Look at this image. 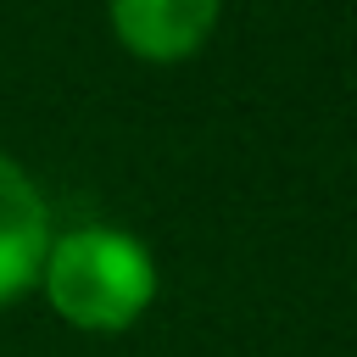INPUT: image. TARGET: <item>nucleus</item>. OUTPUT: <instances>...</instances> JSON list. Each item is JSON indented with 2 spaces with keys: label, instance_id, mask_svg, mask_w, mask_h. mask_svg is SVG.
Wrapping results in <instances>:
<instances>
[{
  "label": "nucleus",
  "instance_id": "nucleus-1",
  "mask_svg": "<svg viewBox=\"0 0 357 357\" xmlns=\"http://www.w3.org/2000/svg\"><path fill=\"white\" fill-rule=\"evenodd\" d=\"M39 284L61 324L84 335H123L156 301V262L145 240L123 229H73L50 234Z\"/></svg>",
  "mask_w": 357,
  "mask_h": 357
},
{
  "label": "nucleus",
  "instance_id": "nucleus-2",
  "mask_svg": "<svg viewBox=\"0 0 357 357\" xmlns=\"http://www.w3.org/2000/svg\"><path fill=\"white\" fill-rule=\"evenodd\" d=\"M112 33L139 61H190L212 28L223 0H106Z\"/></svg>",
  "mask_w": 357,
  "mask_h": 357
},
{
  "label": "nucleus",
  "instance_id": "nucleus-3",
  "mask_svg": "<svg viewBox=\"0 0 357 357\" xmlns=\"http://www.w3.org/2000/svg\"><path fill=\"white\" fill-rule=\"evenodd\" d=\"M50 251V206L28 167L0 151V307L17 301L28 284H39Z\"/></svg>",
  "mask_w": 357,
  "mask_h": 357
}]
</instances>
